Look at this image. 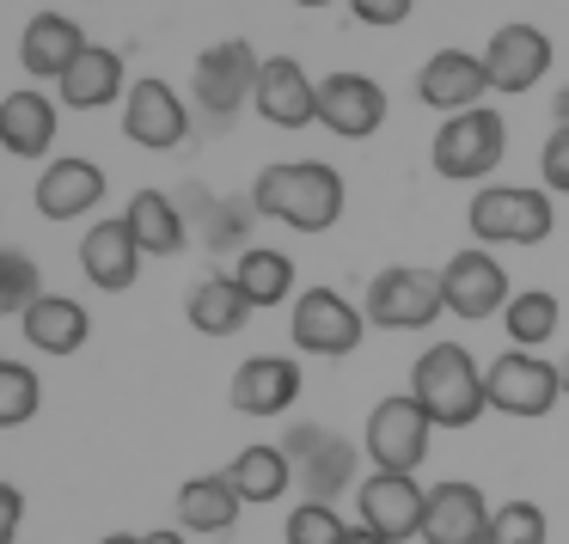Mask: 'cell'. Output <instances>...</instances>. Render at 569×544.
Segmentation results:
<instances>
[{
  "label": "cell",
  "instance_id": "6da1fadb",
  "mask_svg": "<svg viewBox=\"0 0 569 544\" xmlns=\"http://www.w3.org/2000/svg\"><path fill=\"white\" fill-rule=\"evenodd\" d=\"M343 172L325 160H276L251 178V209L295 233H331L343 221Z\"/></svg>",
  "mask_w": 569,
  "mask_h": 544
},
{
  "label": "cell",
  "instance_id": "7a4b0ae2",
  "mask_svg": "<svg viewBox=\"0 0 569 544\" xmlns=\"http://www.w3.org/2000/svg\"><path fill=\"white\" fill-rule=\"evenodd\" d=\"M410 397L429 410L435 429H471L490 410V385L466 343H429L410 367Z\"/></svg>",
  "mask_w": 569,
  "mask_h": 544
},
{
  "label": "cell",
  "instance_id": "3957f363",
  "mask_svg": "<svg viewBox=\"0 0 569 544\" xmlns=\"http://www.w3.org/2000/svg\"><path fill=\"white\" fill-rule=\"evenodd\" d=\"M466 226L483 251L490 245H545L557 226L551 209V190H532V184H483L466 209Z\"/></svg>",
  "mask_w": 569,
  "mask_h": 544
},
{
  "label": "cell",
  "instance_id": "277c9868",
  "mask_svg": "<svg viewBox=\"0 0 569 544\" xmlns=\"http://www.w3.org/2000/svg\"><path fill=\"white\" fill-rule=\"evenodd\" d=\"M429 160H435V172H441L447 184H478V178H490L496 165L508 160V123H502V111L478 104V111L447 117V123L435 129Z\"/></svg>",
  "mask_w": 569,
  "mask_h": 544
},
{
  "label": "cell",
  "instance_id": "5b68a950",
  "mask_svg": "<svg viewBox=\"0 0 569 544\" xmlns=\"http://www.w3.org/2000/svg\"><path fill=\"white\" fill-rule=\"evenodd\" d=\"M282 453L295 459V483L307 495L300 502H331L337 495H356L361 477H356V441H343L337 429H325V422H295V429L282 434Z\"/></svg>",
  "mask_w": 569,
  "mask_h": 544
},
{
  "label": "cell",
  "instance_id": "8992f818",
  "mask_svg": "<svg viewBox=\"0 0 569 544\" xmlns=\"http://www.w3.org/2000/svg\"><path fill=\"white\" fill-rule=\"evenodd\" d=\"M361 312H368L373 331H429L447 312L441 294V270H417V263H392L368 282L361 294Z\"/></svg>",
  "mask_w": 569,
  "mask_h": 544
},
{
  "label": "cell",
  "instance_id": "52a82bcc",
  "mask_svg": "<svg viewBox=\"0 0 569 544\" xmlns=\"http://www.w3.org/2000/svg\"><path fill=\"white\" fill-rule=\"evenodd\" d=\"M258 74H263V56L251 50L246 38H227V43H209L190 68V99L202 104L209 123H227L239 117L251 99H258Z\"/></svg>",
  "mask_w": 569,
  "mask_h": 544
},
{
  "label": "cell",
  "instance_id": "ba28073f",
  "mask_svg": "<svg viewBox=\"0 0 569 544\" xmlns=\"http://www.w3.org/2000/svg\"><path fill=\"white\" fill-rule=\"evenodd\" d=\"M429 441H435V422L410 392L380 397L368 410V429H361V446H368L373 471H398V477H417V465L429 459Z\"/></svg>",
  "mask_w": 569,
  "mask_h": 544
},
{
  "label": "cell",
  "instance_id": "9c48e42d",
  "mask_svg": "<svg viewBox=\"0 0 569 544\" xmlns=\"http://www.w3.org/2000/svg\"><path fill=\"white\" fill-rule=\"evenodd\" d=\"M361 331H368V312L356 300H343L337 288H307L288 312V336H295L300 355L312 361H343L361 349Z\"/></svg>",
  "mask_w": 569,
  "mask_h": 544
},
{
  "label": "cell",
  "instance_id": "30bf717a",
  "mask_svg": "<svg viewBox=\"0 0 569 544\" xmlns=\"http://www.w3.org/2000/svg\"><path fill=\"white\" fill-rule=\"evenodd\" d=\"M483 385H490V410L520 416V422L551 416L557 397H563V373H557V361L532 355V349H502V355L483 367Z\"/></svg>",
  "mask_w": 569,
  "mask_h": 544
},
{
  "label": "cell",
  "instance_id": "8fae6325",
  "mask_svg": "<svg viewBox=\"0 0 569 544\" xmlns=\"http://www.w3.org/2000/svg\"><path fill=\"white\" fill-rule=\"evenodd\" d=\"M441 294H447V312L466 324H483V319H502L508 312V270L496 263V251L483 245H466L441 263Z\"/></svg>",
  "mask_w": 569,
  "mask_h": 544
},
{
  "label": "cell",
  "instance_id": "7c38bea8",
  "mask_svg": "<svg viewBox=\"0 0 569 544\" xmlns=\"http://www.w3.org/2000/svg\"><path fill=\"white\" fill-rule=\"evenodd\" d=\"M356 514L368 532H380L386 544L422 538V514H429V490L417 477H398V471H368L356 490Z\"/></svg>",
  "mask_w": 569,
  "mask_h": 544
},
{
  "label": "cell",
  "instance_id": "4fadbf2b",
  "mask_svg": "<svg viewBox=\"0 0 569 544\" xmlns=\"http://www.w3.org/2000/svg\"><path fill=\"white\" fill-rule=\"evenodd\" d=\"M483 68H490V92L520 99V92H532L551 74V38H545L539 26H527V19H508V26H496L490 43H483Z\"/></svg>",
  "mask_w": 569,
  "mask_h": 544
},
{
  "label": "cell",
  "instance_id": "5bb4252c",
  "mask_svg": "<svg viewBox=\"0 0 569 544\" xmlns=\"http://www.w3.org/2000/svg\"><path fill=\"white\" fill-rule=\"evenodd\" d=\"M123 135L141 153H172L190 135V104L172 92V80H136L123 99Z\"/></svg>",
  "mask_w": 569,
  "mask_h": 544
},
{
  "label": "cell",
  "instance_id": "9a60e30c",
  "mask_svg": "<svg viewBox=\"0 0 569 544\" xmlns=\"http://www.w3.org/2000/svg\"><path fill=\"white\" fill-rule=\"evenodd\" d=\"M319 123L337 141H368L386 123V87L373 74H325L319 80Z\"/></svg>",
  "mask_w": 569,
  "mask_h": 544
},
{
  "label": "cell",
  "instance_id": "2e32d148",
  "mask_svg": "<svg viewBox=\"0 0 569 544\" xmlns=\"http://www.w3.org/2000/svg\"><path fill=\"white\" fill-rule=\"evenodd\" d=\"M417 99L429 104V111H441V117L478 111V104L490 99V68H483V56H471V50H435L429 62H422V74H417Z\"/></svg>",
  "mask_w": 569,
  "mask_h": 544
},
{
  "label": "cell",
  "instance_id": "e0dca14e",
  "mask_svg": "<svg viewBox=\"0 0 569 544\" xmlns=\"http://www.w3.org/2000/svg\"><path fill=\"white\" fill-rule=\"evenodd\" d=\"M251 111H258L270 129H307V123H319V80H312L295 56H263V74H258V99H251Z\"/></svg>",
  "mask_w": 569,
  "mask_h": 544
},
{
  "label": "cell",
  "instance_id": "ac0fdd59",
  "mask_svg": "<svg viewBox=\"0 0 569 544\" xmlns=\"http://www.w3.org/2000/svg\"><path fill=\"white\" fill-rule=\"evenodd\" d=\"M490 520L496 507L483 502L478 483H435L429 490V514H422V544H490Z\"/></svg>",
  "mask_w": 569,
  "mask_h": 544
},
{
  "label": "cell",
  "instance_id": "d6986e66",
  "mask_svg": "<svg viewBox=\"0 0 569 544\" xmlns=\"http://www.w3.org/2000/svg\"><path fill=\"white\" fill-rule=\"evenodd\" d=\"M178 197V209H184V221H190V233H197V245H209L214 258L221 251H239L246 258L251 251V197L239 202V197H214V190H202V184H184V190H172Z\"/></svg>",
  "mask_w": 569,
  "mask_h": 544
},
{
  "label": "cell",
  "instance_id": "ffe728a7",
  "mask_svg": "<svg viewBox=\"0 0 569 544\" xmlns=\"http://www.w3.org/2000/svg\"><path fill=\"white\" fill-rule=\"evenodd\" d=\"M227 397H233L239 416H282V410H295L300 397V361L295 355H246L233 367V385H227Z\"/></svg>",
  "mask_w": 569,
  "mask_h": 544
},
{
  "label": "cell",
  "instance_id": "44dd1931",
  "mask_svg": "<svg viewBox=\"0 0 569 544\" xmlns=\"http://www.w3.org/2000/svg\"><path fill=\"white\" fill-rule=\"evenodd\" d=\"M141 258H148V251L136 245L123 214H117V221H92L87 239H80V270H87V282L99 288V294H129L136 275H141Z\"/></svg>",
  "mask_w": 569,
  "mask_h": 544
},
{
  "label": "cell",
  "instance_id": "7402d4cb",
  "mask_svg": "<svg viewBox=\"0 0 569 544\" xmlns=\"http://www.w3.org/2000/svg\"><path fill=\"white\" fill-rule=\"evenodd\" d=\"M80 50H87V31L68 13H31L26 31H19V68L31 80H56L62 87V74L80 62Z\"/></svg>",
  "mask_w": 569,
  "mask_h": 544
},
{
  "label": "cell",
  "instance_id": "603a6c76",
  "mask_svg": "<svg viewBox=\"0 0 569 544\" xmlns=\"http://www.w3.org/2000/svg\"><path fill=\"white\" fill-rule=\"evenodd\" d=\"M38 214L43 221H80V214H92L104 202V172L92 160H80V153H68V160H50L38 178Z\"/></svg>",
  "mask_w": 569,
  "mask_h": 544
},
{
  "label": "cell",
  "instance_id": "cb8c5ba5",
  "mask_svg": "<svg viewBox=\"0 0 569 544\" xmlns=\"http://www.w3.org/2000/svg\"><path fill=\"white\" fill-rule=\"evenodd\" d=\"M0 148L7 160H43L56 148V99L38 87H13L0 99Z\"/></svg>",
  "mask_w": 569,
  "mask_h": 544
},
{
  "label": "cell",
  "instance_id": "d4e9b609",
  "mask_svg": "<svg viewBox=\"0 0 569 544\" xmlns=\"http://www.w3.org/2000/svg\"><path fill=\"white\" fill-rule=\"evenodd\" d=\"M129 87H136V80L123 74V56L104 50V43H87L80 62L62 74V104L68 111H104V104L129 99Z\"/></svg>",
  "mask_w": 569,
  "mask_h": 544
},
{
  "label": "cell",
  "instance_id": "484cf974",
  "mask_svg": "<svg viewBox=\"0 0 569 544\" xmlns=\"http://www.w3.org/2000/svg\"><path fill=\"white\" fill-rule=\"evenodd\" d=\"M239 490L227 471H202V477H184L178 490V526L197 532V538H221V532L239 526Z\"/></svg>",
  "mask_w": 569,
  "mask_h": 544
},
{
  "label": "cell",
  "instance_id": "4316f807",
  "mask_svg": "<svg viewBox=\"0 0 569 544\" xmlns=\"http://www.w3.org/2000/svg\"><path fill=\"white\" fill-rule=\"evenodd\" d=\"M123 221H129V233H136V245L148 251V258H178V251L190 245V221H184L172 190H136Z\"/></svg>",
  "mask_w": 569,
  "mask_h": 544
},
{
  "label": "cell",
  "instance_id": "83f0119b",
  "mask_svg": "<svg viewBox=\"0 0 569 544\" xmlns=\"http://www.w3.org/2000/svg\"><path fill=\"white\" fill-rule=\"evenodd\" d=\"M19 331H26V343L38 349V355H80V349H87V336H92V319H87V306H80V300L43 294L38 306L19 319Z\"/></svg>",
  "mask_w": 569,
  "mask_h": 544
},
{
  "label": "cell",
  "instance_id": "f1b7e54d",
  "mask_svg": "<svg viewBox=\"0 0 569 544\" xmlns=\"http://www.w3.org/2000/svg\"><path fill=\"white\" fill-rule=\"evenodd\" d=\"M227 477H233V490L246 507H270L295 490V459L282 453V441H258L227 465Z\"/></svg>",
  "mask_w": 569,
  "mask_h": 544
},
{
  "label": "cell",
  "instance_id": "f546056e",
  "mask_svg": "<svg viewBox=\"0 0 569 544\" xmlns=\"http://www.w3.org/2000/svg\"><path fill=\"white\" fill-rule=\"evenodd\" d=\"M184 312H190V324H197L202 336H239L246 331V319L258 306L246 300V288L233 282V275H202L197 288H190V300H184Z\"/></svg>",
  "mask_w": 569,
  "mask_h": 544
},
{
  "label": "cell",
  "instance_id": "4dcf8cb0",
  "mask_svg": "<svg viewBox=\"0 0 569 544\" xmlns=\"http://www.w3.org/2000/svg\"><path fill=\"white\" fill-rule=\"evenodd\" d=\"M233 282L246 288V300L258 312L282 306V300H300L295 294V258H288V251H276V245H251L246 258L233 263Z\"/></svg>",
  "mask_w": 569,
  "mask_h": 544
},
{
  "label": "cell",
  "instance_id": "1f68e13d",
  "mask_svg": "<svg viewBox=\"0 0 569 544\" xmlns=\"http://www.w3.org/2000/svg\"><path fill=\"white\" fill-rule=\"evenodd\" d=\"M557 324H563V306H557V294H545V288H520V294L508 300V312H502L508 343L532 349V355H539L545 343H557Z\"/></svg>",
  "mask_w": 569,
  "mask_h": 544
},
{
  "label": "cell",
  "instance_id": "d6a6232c",
  "mask_svg": "<svg viewBox=\"0 0 569 544\" xmlns=\"http://www.w3.org/2000/svg\"><path fill=\"white\" fill-rule=\"evenodd\" d=\"M38 300H43L38 258H26L19 245H7V251H0V312H7V319H26Z\"/></svg>",
  "mask_w": 569,
  "mask_h": 544
},
{
  "label": "cell",
  "instance_id": "836d02e7",
  "mask_svg": "<svg viewBox=\"0 0 569 544\" xmlns=\"http://www.w3.org/2000/svg\"><path fill=\"white\" fill-rule=\"evenodd\" d=\"M43 404V385H38V367H26V361H0V429H26L31 416H38Z\"/></svg>",
  "mask_w": 569,
  "mask_h": 544
},
{
  "label": "cell",
  "instance_id": "e575fe53",
  "mask_svg": "<svg viewBox=\"0 0 569 544\" xmlns=\"http://www.w3.org/2000/svg\"><path fill=\"white\" fill-rule=\"evenodd\" d=\"M282 538L288 544H343L349 538V520L337 514L331 502H295V507H288Z\"/></svg>",
  "mask_w": 569,
  "mask_h": 544
},
{
  "label": "cell",
  "instance_id": "d590c367",
  "mask_svg": "<svg viewBox=\"0 0 569 544\" xmlns=\"http://www.w3.org/2000/svg\"><path fill=\"white\" fill-rule=\"evenodd\" d=\"M551 538V520L539 502H502L490 520V544H545Z\"/></svg>",
  "mask_w": 569,
  "mask_h": 544
},
{
  "label": "cell",
  "instance_id": "8d00e7d4",
  "mask_svg": "<svg viewBox=\"0 0 569 544\" xmlns=\"http://www.w3.org/2000/svg\"><path fill=\"white\" fill-rule=\"evenodd\" d=\"M539 178L551 197H569V129H551L539 148Z\"/></svg>",
  "mask_w": 569,
  "mask_h": 544
},
{
  "label": "cell",
  "instance_id": "74e56055",
  "mask_svg": "<svg viewBox=\"0 0 569 544\" xmlns=\"http://www.w3.org/2000/svg\"><path fill=\"white\" fill-rule=\"evenodd\" d=\"M349 13H356V26L392 31V26H405V19L417 13V0H349Z\"/></svg>",
  "mask_w": 569,
  "mask_h": 544
},
{
  "label": "cell",
  "instance_id": "f35d334b",
  "mask_svg": "<svg viewBox=\"0 0 569 544\" xmlns=\"http://www.w3.org/2000/svg\"><path fill=\"white\" fill-rule=\"evenodd\" d=\"M19 520H26V495L0 483V544H19Z\"/></svg>",
  "mask_w": 569,
  "mask_h": 544
},
{
  "label": "cell",
  "instance_id": "ab89813d",
  "mask_svg": "<svg viewBox=\"0 0 569 544\" xmlns=\"http://www.w3.org/2000/svg\"><path fill=\"white\" fill-rule=\"evenodd\" d=\"M141 544H190L184 526H160V532H141Z\"/></svg>",
  "mask_w": 569,
  "mask_h": 544
},
{
  "label": "cell",
  "instance_id": "60d3db41",
  "mask_svg": "<svg viewBox=\"0 0 569 544\" xmlns=\"http://www.w3.org/2000/svg\"><path fill=\"white\" fill-rule=\"evenodd\" d=\"M551 129H569V87H557L551 99Z\"/></svg>",
  "mask_w": 569,
  "mask_h": 544
},
{
  "label": "cell",
  "instance_id": "b9f144b4",
  "mask_svg": "<svg viewBox=\"0 0 569 544\" xmlns=\"http://www.w3.org/2000/svg\"><path fill=\"white\" fill-rule=\"evenodd\" d=\"M343 544H386V538H380V532H368V526H361V520H356V526H349V538H343Z\"/></svg>",
  "mask_w": 569,
  "mask_h": 544
},
{
  "label": "cell",
  "instance_id": "7bdbcfd3",
  "mask_svg": "<svg viewBox=\"0 0 569 544\" xmlns=\"http://www.w3.org/2000/svg\"><path fill=\"white\" fill-rule=\"evenodd\" d=\"M99 544H141L136 532H111V538H99Z\"/></svg>",
  "mask_w": 569,
  "mask_h": 544
},
{
  "label": "cell",
  "instance_id": "ee69618b",
  "mask_svg": "<svg viewBox=\"0 0 569 544\" xmlns=\"http://www.w3.org/2000/svg\"><path fill=\"white\" fill-rule=\"evenodd\" d=\"M295 7H307V13H319V7H331V0H295Z\"/></svg>",
  "mask_w": 569,
  "mask_h": 544
},
{
  "label": "cell",
  "instance_id": "f6af8a7d",
  "mask_svg": "<svg viewBox=\"0 0 569 544\" xmlns=\"http://www.w3.org/2000/svg\"><path fill=\"white\" fill-rule=\"evenodd\" d=\"M557 373H563V397H569V355H563V361H557Z\"/></svg>",
  "mask_w": 569,
  "mask_h": 544
}]
</instances>
